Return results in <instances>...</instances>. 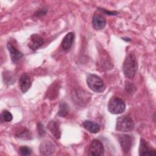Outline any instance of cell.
Masks as SVG:
<instances>
[{"label":"cell","instance_id":"9c48e42d","mask_svg":"<svg viewBox=\"0 0 156 156\" xmlns=\"http://www.w3.org/2000/svg\"><path fill=\"white\" fill-rule=\"evenodd\" d=\"M55 150L54 145L49 141H43L40 146V151L42 155H51Z\"/></svg>","mask_w":156,"mask_h":156},{"label":"cell","instance_id":"44dd1931","mask_svg":"<svg viewBox=\"0 0 156 156\" xmlns=\"http://www.w3.org/2000/svg\"><path fill=\"white\" fill-rule=\"evenodd\" d=\"M135 87H133V85L131 83H129V82L127 83V84L126 83V91H127L129 93H133V89Z\"/></svg>","mask_w":156,"mask_h":156},{"label":"cell","instance_id":"277c9868","mask_svg":"<svg viewBox=\"0 0 156 156\" xmlns=\"http://www.w3.org/2000/svg\"><path fill=\"white\" fill-rule=\"evenodd\" d=\"M126 104L124 101L118 97L112 98L108 103V110L112 114H121L125 111Z\"/></svg>","mask_w":156,"mask_h":156},{"label":"cell","instance_id":"ac0fdd59","mask_svg":"<svg viewBox=\"0 0 156 156\" xmlns=\"http://www.w3.org/2000/svg\"><path fill=\"white\" fill-rule=\"evenodd\" d=\"M16 135L17 136V137L23 139H29L30 138L29 131L26 129H23L20 132H17Z\"/></svg>","mask_w":156,"mask_h":156},{"label":"cell","instance_id":"7c38bea8","mask_svg":"<svg viewBox=\"0 0 156 156\" xmlns=\"http://www.w3.org/2000/svg\"><path fill=\"white\" fill-rule=\"evenodd\" d=\"M19 85L21 91L23 93H26L31 86V80L29 76L26 74H23L20 78Z\"/></svg>","mask_w":156,"mask_h":156},{"label":"cell","instance_id":"3957f363","mask_svg":"<svg viewBox=\"0 0 156 156\" xmlns=\"http://www.w3.org/2000/svg\"><path fill=\"white\" fill-rule=\"evenodd\" d=\"M87 83L90 89L96 93H102L105 88L104 81L95 74H90L87 77Z\"/></svg>","mask_w":156,"mask_h":156},{"label":"cell","instance_id":"7a4b0ae2","mask_svg":"<svg viewBox=\"0 0 156 156\" xmlns=\"http://www.w3.org/2000/svg\"><path fill=\"white\" fill-rule=\"evenodd\" d=\"M135 124L133 119L129 116H119L116 119V130L122 132H130L134 129Z\"/></svg>","mask_w":156,"mask_h":156},{"label":"cell","instance_id":"4fadbf2b","mask_svg":"<svg viewBox=\"0 0 156 156\" xmlns=\"http://www.w3.org/2000/svg\"><path fill=\"white\" fill-rule=\"evenodd\" d=\"M48 129L50 131V132L53 135V136L59 139L61 136L62 133L60 129V126L58 123L55 121H51L48 124Z\"/></svg>","mask_w":156,"mask_h":156},{"label":"cell","instance_id":"7402d4cb","mask_svg":"<svg viewBox=\"0 0 156 156\" xmlns=\"http://www.w3.org/2000/svg\"><path fill=\"white\" fill-rule=\"evenodd\" d=\"M46 13V10L45 9H40L39 10H38L36 13H35V16H43Z\"/></svg>","mask_w":156,"mask_h":156},{"label":"cell","instance_id":"d6986e66","mask_svg":"<svg viewBox=\"0 0 156 156\" xmlns=\"http://www.w3.org/2000/svg\"><path fill=\"white\" fill-rule=\"evenodd\" d=\"M20 152L21 155L25 156V155H30L32 152V151L27 146H21L20 148Z\"/></svg>","mask_w":156,"mask_h":156},{"label":"cell","instance_id":"ba28073f","mask_svg":"<svg viewBox=\"0 0 156 156\" xmlns=\"http://www.w3.org/2000/svg\"><path fill=\"white\" fill-rule=\"evenodd\" d=\"M92 26L96 30H101L105 26L106 20L105 18L99 14H95L91 21Z\"/></svg>","mask_w":156,"mask_h":156},{"label":"cell","instance_id":"603a6c76","mask_svg":"<svg viewBox=\"0 0 156 156\" xmlns=\"http://www.w3.org/2000/svg\"><path fill=\"white\" fill-rule=\"evenodd\" d=\"M101 10L103 11L105 14L108 15H117L118 12H115V11H113V12H111V11H108V10H107L105 9H101Z\"/></svg>","mask_w":156,"mask_h":156},{"label":"cell","instance_id":"6da1fadb","mask_svg":"<svg viewBox=\"0 0 156 156\" xmlns=\"http://www.w3.org/2000/svg\"><path fill=\"white\" fill-rule=\"evenodd\" d=\"M138 64L135 55L133 53H130L126 57L123 65L122 71L124 76L129 79L133 78L137 71Z\"/></svg>","mask_w":156,"mask_h":156},{"label":"cell","instance_id":"30bf717a","mask_svg":"<svg viewBox=\"0 0 156 156\" xmlns=\"http://www.w3.org/2000/svg\"><path fill=\"white\" fill-rule=\"evenodd\" d=\"M156 154L155 150L151 149L146 141L144 139L140 140V144L139 147L140 155H155Z\"/></svg>","mask_w":156,"mask_h":156},{"label":"cell","instance_id":"e0dca14e","mask_svg":"<svg viewBox=\"0 0 156 156\" xmlns=\"http://www.w3.org/2000/svg\"><path fill=\"white\" fill-rule=\"evenodd\" d=\"M1 118L4 122H10L13 119L12 113L8 110H3L1 114Z\"/></svg>","mask_w":156,"mask_h":156},{"label":"cell","instance_id":"8fae6325","mask_svg":"<svg viewBox=\"0 0 156 156\" xmlns=\"http://www.w3.org/2000/svg\"><path fill=\"white\" fill-rule=\"evenodd\" d=\"M7 46L10 52L11 60L13 63L17 62L23 57V54L20 51H18L15 47H14L11 43H8Z\"/></svg>","mask_w":156,"mask_h":156},{"label":"cell","instance_id":"5bb4252c","mask_svg":"<svg viewBox=\"0 0 156 156\" xmlns=\"http://www.w3.org/2000/svg\"><path fill=\"white\" fill-rule=\"evenodd\" d=\"M74 39V35L73 32L68 33L63 38L61 46L64 51L69 50L72 46Z\"/></svg>","mask_w":156,"mask_h":156},{"label":"cell","instance_id":"5b68a950","mask_svg":"<svg viewBox=\"0 0 156 156\" xmlns=\"http://www.w3.org/2000/svg\"><path fill=\"white\" fill-rule=\"evenodd\" d=\"M104 149L102 143L98 140H93L89 146L88 154L93 156H100L104 154Z\"/></svg>","mask_w":156,"mask_h":156},{"label":"cell","instance_id":"52a82bcc","mask_svg":"<svg viewBox=\"0 0 156 156\" xmlns=\"http://www.w3.org/2000/svg\"><path fill=\"white\" fill-rule=\"evenodd\" d=\"M43 44V38L37 34H32L30 38L29 47L33 51H36Z\"/></svg>","mask_w":156,"mask_h":156},{"label":"cell","instance_id":"ffe728a7","mask_svg":"<svg viewBox=\"0 0 156 156\" xmlns=\"http://www.w3.org/2000/svg\"><path fill=\"white\" fill-rule=\"evenodd\" d=\"M37 130L38 135L40 136H43L45 134V130L43 124L41 122H38L37 124Z\"/></svg>","mask_w":156,"mask_h":156},{"label":"cell","instance_id":"2e32d148","mask_svg":"<svg viewBox=\"0 0 156 156\" xmlns=\"http://www.w3.org/2000/svg\"><path fill=\"white\" fill-rule=\"evenodd\" d=\"M69 112V107L65 102H61L59 105V108L57 115L62 117L66 116Z\"/></svg>","mask_w":156,"mask_h":156},{"label":"cell","instance_id":"8992f818","mask_svg":"<svg viewBox=\"0 0 156 156\" xmlns=\"http://www.w3.org/2000/svg\"><path fill=\"white\" fill-rule=\"evenodd\" d=\"M118 140L120 146L124 153H128L132 146V138L127 134L119 135L118 136Z\"/></svg>","mask_w":156,"mask_h":156},{"label":"cell","instance_id":"9a60e30c","mask_svg":"<svg viewBox=\"0 0 156 156\" xmlns=\"http://www.w3.org/2000/svg\"><path fill=\"white\" fill-rule=\"evenodd\" d=\"M83 127L92 133H97L99 132L101 127L100 126L94 122L91 121H85L82 123Z\"/></svg>","mask_w":156,"mask_h":156}]
</instances>
